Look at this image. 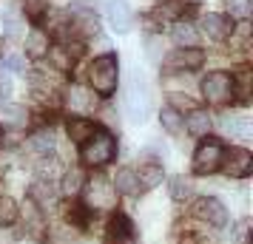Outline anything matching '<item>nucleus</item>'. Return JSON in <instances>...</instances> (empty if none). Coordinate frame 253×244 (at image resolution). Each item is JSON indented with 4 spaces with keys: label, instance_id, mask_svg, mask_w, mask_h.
<instances>
[{
    "label": "nucleus",
    "instance_id": "f257e3e1",
    "mask_svg": "<svg viewBox=\"0 0 253 244\" xmlns=\"http://www.w3.org/2000/svg\"><path fill=\"white\" fill-rule=\"evenodd\" d=\"M123 105H126V114L131 122H145L151 114V94L148 85L142 82V77L131 74V80L126 85V94H123Z\"/></svg>",
    "mask_w": 253,
    "mask_h": 244
},
{
    "label": "nucleus",
    "instance_id": "f03ea898",
    "mask_svg": "<svg viewBox=\"0 0 253 244\" xmlns=\"http://www.w3.org/2000/svg\"><path fill=\"white\" fill-rule=\"evenodd\" d=\"M117 153V142L111 134H105V131H94L88 139L83 142L80 148V156L85 165H91V168H103L114 159Z\"/></svg>",
    "mask_w": 253,
    "mask_h": 244
},
{
    "label": "nucleus",
    "instance_id": "7ed1b4c3",
    "mask_svg": "<svg viewBox=\"0 0 253 244\" xmlns=\"http://www.w3.org/2000/svg\"><path fill=\"white\" fill-rule=\"evenodd\" d=\"M88 80H91V91L108 94L117 91V80H120V69H117V57L114 54H103V57H97L91 63V69H88Z\"/></svg>",
    "mask_w": 253,
    "mask_h": 244
},
{
    "label": "nucleus",
    "instance_id": "20e7f679",
    "mask_svg": "<svg viewBox=\"0 0 253 244\" xmlns=\"http://www.w3.org/2000/svg\"><path fill=\"white\" fill-rule=\"evenodd\" d=\"M85 208L88 210H111L117 205V190L114 182L103 174H94L91 179H85Z\"/></svg>",
    "mask_w": 253,
    "mask_h": 244
},
{
    "label": "nucleus",
    "instance_id": "39448f33",
    "mask_svg": "<svg viewBox=\"0 0 253 244\" xmlns=\"http://www.w3.org/2000/svg\"><path fill=\"white\" fill-rule=\"evenodd\" d=\"M202 97L213 105L228 103L230 97H233V80H230V74H225V71L208 74L205 80H202Z\"/></svg>",
    "mask_w": 253,
    "mask_h": 244
},
{
    "label": "nucleus",
    "instance_id": "423d86ee",
    "mask_svg": "<svg viewBox=\"0 0 253 244\" xmlns=\"http://www.w3.org/2000/svg\"><path fill=\"white\" fill-rule=\"evenodd\" d=\"M222 153L225 151H222V145H219L216 139L202 142V145L196 148V153H194V171L199 176L219 171V168H222Z\"/></svg>",
    "mask_w": 253,
    "mask_h": 244
},
{
    "label": "nucleus",
    "instance_id": "0eeeda50",
    "mask_svg": "<svg viewBox=\"0 0 253 244\" xmlns=\"http://www.w3.org/2000/svg\"><path fill=\"white\" fill-rule=\"evenodd\" d=\"M222 168H225V174L233 176V179L251 176V171H253L251 151H245V148H230L228 153H222Z\"/></svg>",
    "mask_w": 253,
    "mask_h": 244
},
{
    "label": "nucleus",
    "instance_id": "6e6552de",
    "mask_svg": "<svg viewBox=\"0 0 253 244\" xmlns=\"http://www.w3.org/2000/svg\"><path fill=\"white\" fill-rule=\"evenodd\" d=\"M194 213L202 221L213 224V227H225V224H228V210H225V205H222L219 199H213V196L199 199V202L194 205Z\"/></svg>",
    "mask_w": 253,
    "mask_h": 244
},
{
    "label": "nucleus",
    "instance_id": "1a4fd4ad",
    "mask_svg": "<svg viewBox=\"0 0 253 244\" xmlns=\"http://www.w3.org/2000/svg\"><path fill=\"white\" fill-rule=\"evenodd\" d=\"M205 63V54L199 48H176L171 57L165 60V69L168 71H194Z\"/></svg>",
    "mask_w": 253,
    "mask_h": 244
},
{
    "label": "nucleus",
    "instance_id": "9d476101",
    "mask_svg": "<svg viewBox=\"0 0 253 244\" xmlns=\"http://www.w3.org/2000/svg\"><path fill=\"white\" fill-rule=\"evenodd\" d=\"M66 105H69L74 114H88V111H94V105H97V97H94V91L83 88V85H71L69 94H66Z\"/></svg>",
    "mask_w": 253,
    "mask_h": 244
},
{
    "label": "nucleus",
    "instance_id": "9b49d317",
    "mask_svg": "<svg viewBox=\"0 0 253 244\" xmlns=\"http://www.w3.org/2000/svg\"><path fill=\"white\" fill-rule=\"evenodd\" d=\"M108 20L117 32H128L134 23V12L126 0H108Z\"/></svg>",
    "mask_w": 253,
    "mask_h": 244
},
{
    "label": "nucleus",
    "instance_id": "f8f14e48",
    "mask_svg": "<svg viewBox=\"0 0 253 244\" xmlns=\"http://www.w3.org/2000/svg\"><path fill=\"white\" fill-rule=\"evenodd\" d=\"M202 29H205V35L211 40H228L230 32H233V26L228 23V17H222V14H205L202 17Z\"/></svg>",
    "mask_w": 253,
    "mask_h": 244
},
{
    "label": "nucleus",
    "instance_id": "ddd939ff",
    "mask_svg": "<svg viewBox=\"0 0 253 244\" xmlns=\"http://www.w3.org/2000/svg\"><path fill=\"white\" fill-rule=\"evenodd\" d=\"M157 185H162V168L160 165H145L137 174V187L139 190H154Z\"/></svg>",
    "mask_w": 253,
    "mask_h": 244
},
{
    "label": "nucleus",
    "instance_id": "4468645a",
    "mask_svg": "<svg viewBox=\"0 0 253 244\" xmlns=\"http://www.w3.org/2000/svg\"><path fill=\"white\" fill-rule=\"evenodd\" d=\"M0 119L9 128H23L26 122H29V114H26L23 105H3L0 108Z\"/></svg>",
    "mask_w": 253,
    "mask_h": 244
},
{
    "label": "nucleus",
    "instance_id": "2eb2a0df",
    "mask_svg": "<svg viewBox=\"0 0 253 244\" xmlns=\"http://www.w3.org/2000/svg\"><path fill=\"white\" fill-rule=\"evenodd\" d=\"M173 43H176V46H185V48H194L196 43H199V35H196V29L191 23L176 20V23H173Z\"/></svg>",
    "mask_w": 253,
    "mask_h": 244
},
{
    "label": "nucleus",
    "instance_id": "dca6fc26",
    "mask_svg": "<svg viewBox=\"0 0 253 244\" xmlns=\"http://www.w3.org/2000/svg\"><path fill=\"white\" fill-rule=\"evenodd\" d=\"M46 51H48V35L46 32H40V29L29 32V37H26V54H29V57H43Z\"/></svg>",
    "mask_w": 253,
    "mask_h": 244
},
{
    "label": "nucleus",
    "instance_id": "f3484780",
    "mask_svg": "<svg viewBox=\"0 0 253 244\" xmlns=\"http://www.w3.org/2000/svg\"><path fill=\"white\" fill-rule=\"evenodd\" d=\"M114 190L117 193H126V196H134L139 187H137V174L134 171H128V168H123L120 174H117L114 179Z\"/></svg>",
    "mask_w": 253,
    "mask_h": 244
},
{
    "label": "nucleus",
    "instance_id": "a211bd4d",
    "mask_svg": "<svg viewBox=\"0 0 253 244\" xmlns=\"http://www.w3.org/2000/svg\"><path fill=\"white\" fill-rule=\"evenodd\" d=\"M185 125H188V131L194 137H205L211 131V116H208V111H191V116L185 119Z\"/></svg>",
    "mask_w": 253,
    "mask_h": 244
},
{
    "label": "nucleus",
    "instance_id": "6ab92c4d",
    "mask_svg": "<svg viewBox=\"0 0 253 244\" xmlns=\"http://www.w3.org/2000/svg\"><path fill=\"white\" fill-rule=\"evenodd\" d=\"M94 131H97V128H94L91 119H83V116H80V119H69V137L74 142H85Z\"/></svg>",
    "mask_w": 253,
    "mask_h": 244
},
{
    "label": "nucleus",
    "instance_id": "aec40b11",
    "mask_svg": "<svg viewBox=\"0 0 253 244\" xmlns=\"http://www.w3.org/2000/svg\"><path fill=\"white\" fill-rule=\"evenodd\" d=\"M128 230H131V224H128L126 216H114V219H111V224H108V244H114V239H117V244L126 242Z\"/></svg>",
    "mask_w": 253,
    "mask_h": 244
},
{
    "label": "nucleus",
    "instance_id": "412c9836",
    "mask_svg": "<svg viewBox=\"0 0 253 244\" xmlns=\"http://www.w3.org/2000/svg\"><path fill=\"white\" fill-rule=\"evenodd\" d=\"M222 131L230 134V137H248V134H251V125H248L242 116H225V119H222Z\"/></svg>",
    "mask_w": 253,
    "mask_h": 244
},
{
    "label": "nucleus",
    "instance_id": "4be33fe9",
    "mask_svg": "<svg viewBox=\"0 0 253 244\" xmlns=\"http://www.w3.org/2000/svg\"><path fill=\"white\" fill-rule=\"evenodd\" d=\"M83 185H85V176H83L80 168H74V171H69L66 174V179H63V190L69 193V196H74V193H80Z\"/></svg>",
    "mask_w": 253,
    "mask_h": 244
},
{
    "label": "nucleus",
    "instance_id": "5701e85b",
    "mask_svg": "<svg viewBox=\"0 0 253 244\" xmlns=\"http://www.w3.org/2000/svg\"><path fill=\"white\" fill-rule=\"evenodd\" d=\"M162 128L165 131H171V134H179L182 131V116H179V111H173V108H162Z\"/></svg>",
    "mask_w": 253,
    "mask_h": 244
},
{
    "label": "nucleus",
    "instance_id": "b1692460",
    "mask_svg": "<svg viewBox=\"0 0 253 244\" xmlns=\"http://www.w3.org/2000/svg\"><path fill=\"white\" fill-rule=\"evenodd\" d=\"M191 190H194L191 179H185V176H173V179H171V196L176 199V202L188 199V196H191Z\"/></svg>",
    "mask_w": 253,
    "mask_h": 244
},
{
    "label": "nucleus",
    "instance_id": "393cba45",
    "mask_svg": "<svg viewBox=\"0 0 253 244\" xmlns=\"http://www.w3.org/2000/svg\"><path fill=\"white\" fill-rule=\"evenodd\" d=\"M32 199L40 202V205L54 202V185H51V182H37V185L32 187Z\"/></svg>",
    "mask_w": 253,
    "mask_h": 244
},
{
    "label": "nucleus",
    "instance_id": "a878e982",
    "mask_svg": "<svg viewBox=\"0 0 253 244\" xmlns=\"http://www.w3.org/2000/svg\"><path fill=\"white\" fill-rule=\"evenodd\" d=\"M17 219V208H14L12 199H0V224H12V221Z\"/></svg>",
    "mask_w": 253,
    "mask_h": 244
},
{
    "label": "nucleus",
    "instance_id": "bb28decb",
    "mask_svg": "<svg viewBox=\"0 0 253 244\" xmlns=\"http://www.w3.org/2000/svg\"><path fill=\"white\" fill-rule=\"evenodd\" d=\"M32 145H35V148H37L40 153L51 151V145H54V134H51V131H40V134H35Z\"/></svg>",
    "mask_w": 253,
    "mask_h": 244
},
{
    "label": "nucleus",
    "instance_id": "cd10ccee",
    "mask_svg": "<svg viewBox=\"0 0 253 244\" xmlns=\"http://www.w3.org/2000/svg\"><path fill=\"white\" fill-rule=\"evenodd\" d=\"M225 3H228V12L233 17H242L245 20L251 14V0H225Z\"/></svg>",
    "mask_w": 253,
    "mask_h": 244
},
{
    "label": "nucleus",
    "instance_id": "c85d7f7f",
    "mask_svg": "<svg viewBox=\"0 0 253 244\" xmlns=\"http://www.w3.org/2000/svg\"><path fill=\"white\" fill-rule=\"evenodd\" d=\"M179 9H182V6H179L176 0H168L165 6H160V9H157V17H162V20H173V17L179 14Z\"/></svg>",
    "mask_w": 253,
    "mask_h": 244
},
{
    "label": "nucleus",
    "instance_id": "c756f323",
    "mask_svg": "<svg viewBox=\"0 0 253 244\" xmlns=\"http://www.w3.org/2000/svg\"><path fill=\"white\" fill-rule=\"evenodd\" d=\"M26 12L40 17V14H43V0H26Z\"/></svg>",
    "mask_w": 253,
    "mask_h": 244
},
{
    "label": "nucleus",
    "instance_id": "7c9ffc66",
    "mask_svg": "<svg viewBox=\"0 0 253 244\" xmlns=\"http://www.w3.org/2000/svg\"><path fill=\"white\" fill-rule=\"evenodd\" d=\"M148 57L154 60V63H160V40H157V37L148 40Z\"/></svg>",
    "mask_w": 253,
    "mask_h": 244
},
{
    "label": "nucleus",
    "instance_id": "2f4dec72",
    "mask_svg": "<svg viewBox=\"0 0 253 244\" xmlns=\"http://www.w3.org/2000/svg\"><path fill=\"white\" fill-rule=\"evenodd\" d=\"M6 66H9L12 71H23V60L20 57H6Z\"/></svg>",
    "mask_w": 253,
    "mask_h": 244
},
{
    "label": "nucleus",
    "instance_id": "473e14b6",
    "mask_svg": "<svg viewBox=\"0 0 253 244\" xmlns=\"http://www.w3.org/2000/svg\"><path fill=\"white\" fill-rule=\"evenodd\" d=\"M17 17H12V14H9V17H6V32H9V35H17Z\"/></svg>",
    "mask_w": 253,
    "mask_h": 244
},
{
    "label": "nucleus",
    "instance_id": "72a5a7b5",
    "mask_svg": "<svg viewBox=\"0 0 253 244\" xmlns=\"http://www.w3.org/2000/svg\"><path fill=\"white\" fill-rule=\"evenodd\" d=\"M9 91H12V82H9V80H0V97H9Z\"/></svg>",
    "mask_w": 253,
    "mask_h": 244
},
{
    "label": "nucleus",
    "instance_id": "f704fd0d",
    "mask_svg": "<svg viewBox=\"0 0 253 244\" xmlns=\"http://www.w3.org/2000/svg\"><path fill=\"white\" fill-rule=\"evenodd\" d=\"M0 148H3V128H0Z\"/></svg>",
    "mask_w": 253,
    "mask_h": 244
},
{
    "label": "nucleus",
    "instance_id": "c9c22d12",
    "mask_svg": "<svg viewBox=\"0 0 253 244\" xmlns=\"http://www.w3.org/2000/svg\"><path fill=\"white\" fill-rule=\"evenodd\" d=\"M126 244H131V242H126Z\"/></svg>",
    "mask_w": 253,
    "mask_h": 244
}]
</instances>
